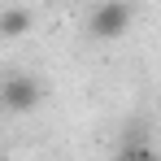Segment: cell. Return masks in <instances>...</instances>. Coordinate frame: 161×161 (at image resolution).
Here are the masks:
<instances>
[{
  "label": "cell",
  "mask_w": 161,
  "mask_h": 161,
  "mask_svg": "<svg viewBox=\"0 0 161 161\" xmlns=\"http://www.w3.org/2000/svg\"><path fill=\"white\" fill-rule=\"evenodd\" d=\"M126 26H131V4L126 0H105L87 22V31L96 39H118V35H126Z\"/></svg>",
  "instance_id": "6da1fadb"
},
{
  "label": "cell",
  "mask_w": 161,
  "mask_h": 161,
  "mask_svg": "<svg viewBox=\"0 0 161 161\" xmlns=\"http://www.w3.org/2000/svg\"><path fill=\"white\" fill-rule=\"evenodd\" d=\"M0 105L13 109V113H26V109L39 105V83L26 79V74H13V79L0 87Z\"/></svg>",
  "instance_id": "7a4b0ae2"
},
{
  "label": "cell",
  "mask_w": 161,
  "mask_h": 161,
  "mask_svg": "<svg viewBox=\"0 0 161 161\" xmlns=\"http://www.w3.org/2000/svg\"><path fill=\"white\" fill-rule=\"evenodd\" d=\"M31 26H35L31 9H4V13H0V35H4V39H18V35H26Z\"/></svg>",
  "instance_id": "3957f363"
},
{
  "label": "cell",
  "mask_w": 161,
  "mask_h": 161,
  "mask_svg": "<svg viewBox=\"0 0 161 161\" xmlns=\"http://www.w3.org/2000/svg\"><path fill=\"white\" fill-rule=\"evenodd\" d=\"M118 161H153V157H148L144 148H131V153H122V157H118Z\"/></svg>",
  "instance_id": "277c9868"
}]
</instances>
